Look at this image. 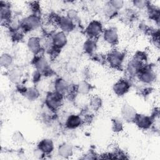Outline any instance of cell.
Segmentation results:
<instances>
[{"instance_id":"6da1fadb","label":"cell","mask_w":160,"mask_h":160,"mask_svg":"<svg viewBox=\"0 0 160 160\" xmlns=\"http://www.w3.org/2000/svg\"><path fill=\"white\" fill-rule=\"evenodd\" d=\"M62 101L63 95L55 91L48 93L45 99V104L51 111L58 110L61 106Z\"/></svg>"},{"instance_id":"7a4b0ae2","label":"cell","mask_w":160,"mask_h":160,"mask_svg":"<svg viewBox=\"0 0 160 160\" xmlns=\"http://www.w3.org/2000/svg\"><path fill=\"white\" fill-rule=\"evenodd\" d=\"M41 19L37 14H31L23 19L20 22V29L23 32H29L39 28Z\"/></svg>"},{"instance_id":"3957f363","label":"cell","mask_w":160,"mask_h":160,"mask_svg":"<svg viewBox=\"0 0 160 160\" xmlns=\"http://www.w3.org/2000/svg\"><path fill=\"white\" fill-rule=\"evenodd\" d=\"M125 54L124 52L118 50L111 51L106 57V60L111 67L115 69H119L122 66Z\"/></svg>"},{"instance_id":"277c9868","label":"cell","mask_w":160,"mask_h":160,"mask_svg":"<svg viewBox=\"0 0 160 160\" xmlns=\"http://www.w3.org/2000/svg\"><path fill=\"white\" fill-rule=\"evenodd\" d=\"M139 79L144 84H151L156 79V73L150 66H143L137 74Z\"/></svg>"},{"instance_id":"5b68a950","label":"cell","mask_w":160,"mask_h":160,"mask_svg":"<svg viewBox=\"0 0 160 160\" xmlns=\"http://www.w3.org/2000/svg\"><path fill=\"white\" fill-rule=\"evenodd\" d=\"M33 64L36 71L39 72L42 76H50L52 73V70L42 56H36L33 59Z\"/></svg>"},{"instance_id":"8992f818","label":"cell","mask_w":160,"mask_h":160,"mask_svg":"<svg viewBox=\"0 0 160 160\" xmlns=\"http://www.w3.org/2000/svg\"><path fill=\"white\" fill-rule=\"evenodd\" d=\"M85 32L89 39H95L102 32V24L98 21L93 20L89 23L86 28Z\"/></svg>"},{"instance_id":"52a82bcc","label":"cell","mask_w":160,"mask_h":160,"mask_svg":"<svg viewBox=\"0 0 160 160\" xmlns=\"http://www.w3.org/2000/svg\"><path fill=\"white\" fill-rule=\"evenodd\" d=\"M154 119L151 116H148L144 114H138L136 115L133 122L135 124L142 129H148L150 128L152 124Z\"/></svg>"},{"instance_id":"ba28073f","label":"cell","mask_w":160,"mask_h":160,"mask_svg":"<svg viewBox=\"0 0 160 160\" xmlns=\"http://www.w3.org/2000/svg\"><path fill=\"white\" fill-rule=\"evenodd\" d=\"M56 23L59 26L62 31L64 32H71L75 28L74 24L68 16H57Z\"/></svg>"},{"instance_id":"9c48e42d","label":"cell","mask_w":160,"mask_h":160,"mask_svg":"<svg viewBox=\"0 0 160 160\" xmlns=\"http://www.w3.org/2000/svg\"><path fill=\"white\" fill-rule=\"evenodd\" d=\"M143 66V63L137 58H134V59H131L128 64L126 68V71L128 75L131 77L137 76Z\"/></svg>"},{"instance_id":"30bf717a","label":"cell","mask_w":160,"mask_h":160,"mask_svg":"<svg viewBox=\"0 0 160 160\" xmlns=\"http://www.w3.org/2000/svg\"><path fill=\"white\" fill-rule=\"evenodd\" d=\"M51 41L55 48L59 50L67 43V37L62 31L57 32L51 37Z\"/></svg>"},{"instance_id":"8fae6325","label":"cell","mask_w":160,"mask_h":160,"mask_svg":"<svg viewBox=\"0 0 160 160\" xmlns=\"http://www.w3.org/2000/svg\"><path fill=\"white\" fill-rule=\"evenodd\" d=\"M130 88V84L126 79H120L117 81L113 86L114 93L119 96H123L128 92Z\"/></svg>"},{"instance_id":"7c38bea8","label":"cell","mask_w":160,"mask_h":160,"mask_svg":"<svg viewBox=\"0 0 160 160\" xmlns=\"http://www.w3.org/2000/svg\"><path fill=\"white\" fill-rule=\"evenodd\" d=\"M103 38L104 41L111 45H115L118 42V34L114 28H110L103 31Z\"/></svg>"},{"instance_id":"4fadbf2b","label":"cell","mask_w":160,"mask_h":160,"mask_svg":"<svg viewBox=\"0 0 160 160\" xmlns=\"http://www.w3.org/2000/svg\"><path fill=\"white\" fill-rule=\"evenodd\" d=\"M137 112L129 104H124L121 108V115L123 119L128 122H133Z\"/></svg>"},{"instance_id":"5bb4252c","label":"cell","mask_w":160,"mask_h":160,"mask_svg":"<svg viewBox=\"0 0 160 160\" xmlns=\"http://www.w3.org/2000/svg\"><path fill=\"white\" fill-rule=\"evenodd\" d=\"M1 5V23L4 22V23H9L11 19V11L10 9L9 5L5 2L1 1L0 2Z\"/></svg>"},{"instance_id":"9a60e30c","label":"cell","mask_w":160,"mask_h":160,"mask_svg":"<svg viewBox=\"0 0 160 160\" xmlns=\"http://www.w3.org/2000/svg\"><path fill=\"white\" fill-rule=\"evenodd\" d=\"M27 45L29 50L35 55H37L42 49L41 40L37 37L30 38L28 41Z\"/></svg>"},{"instance_id":"2e32d148","label":"cell","mask_w":160,"mask_h":160,"mask_svg":"<svg viewBox=\"0 0 160 160\" xmlns=\"http://www.w3.org/2000/svg\"><path fill=\"white\" fill-rule=\"evenodd\" d=\"M83 122V120L79 115L72 114L68 116L66 121V126L68 129H73L79 127Z\"/></svg>"},{"instance_id":"e0dca14e","label":"cell","mask_w":160,"mask_h":160,"mask_svg":"<svg viewBox=\"0 0 160 160\" xmlns=\"http://www.w3.org/2000/svg\"><path fill=\"white\" fill-rule=\"evenodd\" d=\"M38 148L40 152L45 154H48L53 151L54 144L51 139H44L38 143Z\"/></svg>"},{"instance_id":"ac0fdd59","label":"cell","mask_w":160,"mask_h":160,"mask_svg":"<svg viewBox=\"0 0 160 160\" xmlns=\"http://www.w3.org/2000/svg\"><path fill=\"white\" fill-rule=\"evenodd\" d=\"M69 86V85L64 79L61 78H58L54 82V91L64 95L66 94Z\"/></svg>"},{"instance_id":"d6986e66","label":"cell","mask_w":160,"mask_h":160,"mask_svg":"<svg viewBox=\"0 0 160 160\" xmlns=\"http://www.w3.org/2000/svg\"><path fill=\"white\" fill-rule=\"evenodd\" d=\"M97 48V44L95 39H89L84 44L83 49L86 53L92 55L95 53V51Z\"/></svg>"},{"instance_id":"ffe728a7","label":"cell","mask_w":160,"mask_h":160,"mask_svg":"<svg viewBox=\"0 0 160 160\" xmlns=\"http://www.w3.org/2000/svg\"><path fill=\"white\" fill-rule=\"evenodd\" d=\"M148 9V13L149 16V18L157 22L158 24H159V9L157 8L156 6H153L152 4H151V3L149 4V5L147 6Z\"/></svg>"},{"instance_id":"44dd1931","label":"cell","mask_w":160,"mask_h":160,"mask_svg":"<svg viewBox=\"0 0 160 160\" xmlns=\"http://www.w3.org/2000/svg\"><path fill=\"white\" fill-rule=\"evenodd\" d=\"M58 154L64 158L70 156L72 154V146L67 143H64L60 145L58 148Z\"/></svg>"},{"instance_id":"7402d4cb","label":"cell","mask_w":160,"mask_h":160,"mask_svg":"<svg viewBox=\"0 0 160 160\" xmlns=\"http://www.w3.org/2000/svg\"><path fill=\"white\" fill-rule=\"evenodd\" d=\"M24 94L29 101H34L39 98V92L36 88L31 87L29 88H27Z\"/></svg>"},{"instance_id":"603a6c76","label":"cell","mask_w":160,"mask_h":160,"mask_svg":"<svg viewBox=\"0 0 160 160\" xmlns=\"http://www.w3.org/2000/svg\"><path fill=\"white\" fill-rule=\"evenodd\" d=\"M22 72L19 69L14 68L9 71V79L14 83H19L22 77Z\"/></svg>"},{"instance_id":"cb8c5ba5","label":"cell","mask_w":160,"mask_h":160,"mask_svg":"<svg viewBox=\"0 0 160 160\" xmlns=\"http://www.w3.org/2000/svg\"><path fill=\"white\" fill-rule=\"evenodd\" d=\"M91 89H92L91 85L85 81L79 82L77 85L78 93H79L81 94L84 95V94H88L91 91Z\"/></svg>"},{"instance_id":"d4e9b609","label":"cell","mask_w":160,"mask_h":160,"mask_svg":"<svg viewBox=\"0 0 160 160\" xmlns=\"http://www.w3.org/2000/svg\"><path fill=\"white\" fill-rule=\"evenodd\" d=\"M104 13L105 14V16L109 18V19H111L112 18H114V16H116L118 13V11L115 9L110 3L109 2H108L104 8Z\"/></svg>"},{"instance_id":"484cf974","label":"cell","mask_w":160,"mask_h":160,"mask_svg":"<svg viewBox=\"0 0 160 160\" xmlns=\"http://www.w3.org/2000/svg\"><path fill=\"white\" fill-rule=\"evenodd\" d=\"M102 105L101 99L97 96H92L89 100V106L92 110H98Z\"/></svg>"},{"instance_id":"4316f807","label":"cell","mask_w":160,"mask_h":160,"mask_svg":"<svg viewBox=\"0 0 160 160\" xmlns=\"http://www.w3.org/2000/svg\"><path fill=\"white\" fill-rule=\"evenodd\" d=\"M1 64L4 68L9 67L12 63V56L7 53H4L1 56Z\"/></svg>"},{"instance_id":"83f0119b","label":"cell","mask_w":160,"mask_h":160,"mask_svg":"<svg viewBox=\"0 0 160 160\" xmlns=\"http://www.w3.org/2000/svg\"><path fill=\"white\" fill-rule=\"evenodd\" d=\"M136 16L135 12L132 9H126L122 12L121 18L124 21L129 22L134 19Z\"/></svg>"},{"instance_id":"f1b7e54d","label":"cell","mask_w":160,"mask_h":160,"mask_svg":"<svg viewBox=\"0 0 160 160\" xmlns=\"http://www.w3.org/2000/svg\"><path fill=\"white\" fill-rule=\"evenodd\" d=\"M123 126L121 121L118 118L112 119V129L114 132H118L122 130Z\"/></svg>"},{"instance_id":"f546056e","label":"cell","mask_w":160,"mask_h":160,"mask_svg":"<svg viewBox=\"0 0 160 160\" xmlns=\"http://www.w3.org/2000/svg\"><path fill=\"white\" fill-rule=\"evenodd\" d=\"M150 2L148 1L144 0H134L132 1L133 5L138 9L146 8Z\"/></svg>"},{"instance_id":"4dcf8cb0","label":"cell","mask_w":160,"mask_h":160,"mask_svg":"<svg viewBox=\"0 0 160 160\" xmlns=\"http://www.w3.org/2000/svg\"><path fill=\"white\" fill-rule=\"evenodd\" d=\"M91 56H92V59L94 61L98 62L99 63H101V64H102L106 59V58L105 56H104L103 54H101L94 53Z\"/></svg>"},{"instance_id":"1f68e13d","label":"cell","mask_w":160,"mask_h":160,"mask_svg":"<svg viewBox=\"0 0 160 160\" xmlns=\"http://www.w3.org/2000/svg\"><path fill=\"white\" fill-rule=\"evenodd\" d=\"M109 2L118 11L121 9L124 5V1L121 0H112Z\"/></svg>"},{"instance_id":"d6a6232c","label":"cell","mask_w":160,"mask_h":160,"mask_svg":"<svg viewBox=\"0 0 160 160\" xmlns=\"http://www.w3.org/2000/svg\"><path fill=\"white\" fill-rule=\"evenodd\" d=\"M12 139L16 143H21L23 141L24 138L21 132H16L12 136Z\"/></svg>"},{"instance_id":"836d02e7","label":"cell","mask_w":160,"mask_h":160,"mask_svg":"<svg viewBox=\"0 0 160 160\" xmlns=\"http://www.w3.org/2000/svg\"><path fill=\"white\" fill-rule=\"evenodd\" d=\"M31 9L34 14H36L39 11V4L37 1H33L31 3Z\"/></svg>"},{"instance_id":"e575fe53","label":"cell","mask_w":160,"mask_h":160,"mask_svg":"<svg viewBox=\"0 0 160 160\" xmlns=\"http://www.w3.org/2000/svg\"><path fill=\"white\" fill-rule=\"evenodd\" d=\"M41 74L38 72V71H36L34 74H33V76H32V79H33V81L34 82H38L40 79H41Z\"/></svg>"},{"instance_id":"d590c367","label":"cell","mask_w":160,"mask_h":160,"mask_svg":"<svg viewBox=\"0 0 160 160\" xmlns=\"http://www.w3.org/2000/svg\"><path fill=\"white\" fill-rule=\"evenodd\" d=\"M152 89L149 87H144L141 89V93L143 96H148L149 93H151Z\"/></svg>"},{"instance_id":"8d00e7d4","label":"cell","mask_w":160,"mask_h":160,"mask_svg":"<svg viewBox=\"0 0 160 160\" xmlns=\"http://www.w3.org/2000/svg\"><path fill=\"white\" fill-rule=\"evenodd\" d=\"M97 158L96 157L95 155L92 154V153H89L88 154L86 155V156H84V159H96Z\"/></svg>"}]
</instances>
